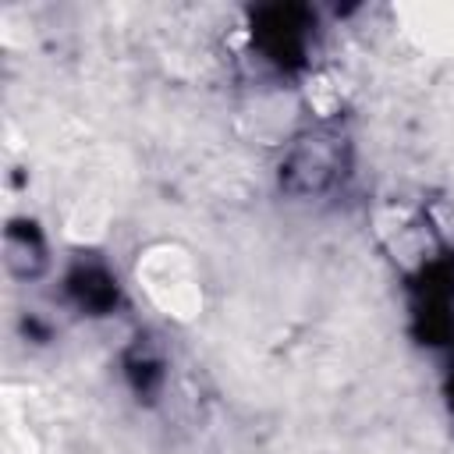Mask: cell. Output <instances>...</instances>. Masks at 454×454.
I'll use <instances>...</instances> for the list:
<instances>
[{
    "label": "cell",
    "instance_id": "cell-1",
    "mask_svg": "<svg viewBox=\"0 0 454 454\" xmlns=\"http://www.w3.org/2000/svg\"><path fill=\"white\" fill-rule=\"evenodd\" d=\"M450 404H454V401H450Z\"/></svg>",
    "mask_w": 454,
    "mask_h": 454
}]
</instances>
